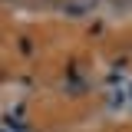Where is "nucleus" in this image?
Instances as JSON below:
<instances>
[{"label":"nucleus","instance_id":"obj_1","mask_svg":"<svg viewBox=\"0 0 132 132\" xmlns=\"http://www.w3.org/2000/svg\"><path fill=\"white\" fill-rule=\"evenodd\" d=\"M56 3L66 16H86V13H93V7L99 0H56Z\"/></svg>","mask_w":132,"mask_h":132}]
</instances>
